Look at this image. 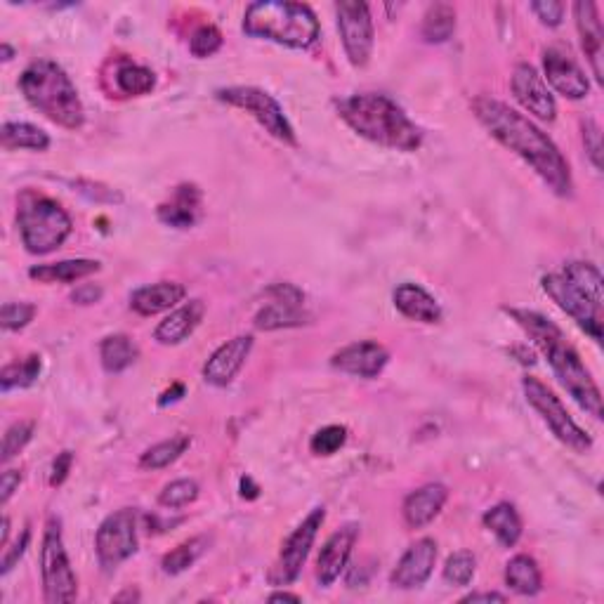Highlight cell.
Returning a JSON list of instances; mask_svg holds the SVG:
<instances>
[{
  "label": "cell",
  "instance_id": "cell-1",
  "mask_svg": "<svg viewBox=\"0 0 604 604\" xmlns=\"http://www.w3.org/2000/svg\"><path fill=\"white\" fill-rule=\"evenodd\" d=\"M477 121L489 130L491 137L517 154L534 173L550 187L557 196H571V168L557 144L534 126L520 111L510 109L508 104L494 97H477L472 102Z\"/></svg>",
  "mask_w": 604,
  "mask_h": 604
},
{
  "label": "cell",
  "instance_id": "cell-2",
  "mask_svg": "<svg viewBox=\"0 0 604 604\" xmlns=\"http://www.w3.org/2000/svg\"><path fill=\"white\" fill-rule=\"evenodd\" d=\"M508 314L520 324L527 336L534 340V345L548 359L550 369L557 380L564 385V390L579 402V406L590 416L602 420V392L590 376L586 364L581 361V354L574 350L567 336L555 321H550L543 314L534 310H520V307H508Z\"/></svg>",
  "mask_w": 604,
  "mask_h": 604
},
{
  "label": "cell",
  "instance_id": "cell-3",
  "mask_svg": "<svg viewBox=\"0 0 604 604\" xmlns=\"http://www.w3.org/2000/svg\"><path fill=\"white\" fill-rule=\"evenodd\" d=\"M340 118L354 133L378 147L416 151L423 144V130L406 116L395 100L380 93L350 95L338 104Z\"/></svg>",
  "mask_w": 604,
  "mask_h": 604
},
{
  "label": "cell",
  "instance_id": "cell-4",
  "mask_svg": "<svg viewBox=\"0 0 604 604\" xmlns=\"http://www.w3.org/2000/svg\"><path fill=\"white\" fill-rule=\"evenodd\" d=\"M541 286L595 343H602L604 295L600 269L590 262H567L560 274L543 277Z\"/></svg>",
  "mask_w": 604,
  "mask_h": 604
},
{
  "label": "cell",
  "instance_id": "cell-5",
  "mask_svg": "<svg viewBox=\"0 0 604 604\" xmlns=\"http://www.w3.org/2000/svg\"><path fill=\"white\" fill-rule=\"evenodd\" d=\"M19 90L31 107L57 126L78 130L85 123V109L74 81L52 59L31 62L19 76Z\"/></svg>",
  "mask_w": 604,
  "mask_h": 604
},
{
  "label": "cell",
  "instance_id": "cell-6",
  "mask_svg": "<svg viewBox=\"0 0 604 604\" xmlns=\"http://www.w3.org/2000/svg\"><path fill=\"white\" fill-rule=\"evenodd\" d=\"M244 31L251 38H262L293 50H307L319 41L321 26L310 5L262 0L246 8Z\"/></svg>",
  "mask_w": 604,
  "mask_h": 604
},
{
  "label": "cell",
  "instance_id": "cell-7",
  "mask_svg": "<svg viewBox=\"0 0 604 604\" xmlns=\"http://www.w3.org/2000/svg\"><path fill=\"white\" fill-rule=\"evenodd\" d=\"M17 225L22 244L34 255L52 253L69 239L71 229H74L67 210L48 196H38L34 192H26L19 199Z\"/></svg>",
  "mask_w": 604,
  "mask_h": 604
},
{
  "label": "cell",
  "instance_id": "cell-8",
  "mask_svg": "<svg viewBox=\"0 0 604 604\" xmlns=\"http://www.w3.org/2000/svg\"><path fill=\"white\" fill-rule=\"evenodd\" d=\"M41 574H43V595L50 604L74 602L78 595V579L71 569L67 548L62 541V522L50 517L45 524V534L41 543Z\"/></svg>",
  "mask_w": 604,
  "mask_h": 604
},
{
  "label": "cell",
  "instance_id": "cell-9",
  "mask_svg": "<svg viewBox=\"0 0 604 604\" xmlns=\"http://www.w3.org/2000/svg\"><path fill=\"white\" fill-rule=\"evenodd\" d=\"M522 390L527 402L534 406L538 416L546 420V425L553 430V435L560 439L564 446H569L576 453H588L593 449V439L586 430H581L576 425V420L569 416L567 406L562 404V399L550 390L548 385H543L538 378H524Z\"/></svg>",
  "mask_w": 604,
  "mask_h": 604
},
{
  "label": "cell",
  "instance_id": "cell-10",
  "mask_svg": "<svg viewBox=\"0 0 604 604\" xmlns=\"http://www.w3.org/2000/svg\"><path fill=\"white\" fill-rule=\"evenodd\" d=\"M215 97L220 102L229 104V107L251 114L274 140L291 144V147L298 144V137H295V130L286 118L284 109H281V104L272 95L265 93V90L253 88V85H232V88L218 90Z\"/></svg>",
  "mask_w": 604,
  "mask_h": 604
},
{
  "label": "cell",
  "instance_id": "cell-11",
  "mask_svg": "<svg viewBox=\"0 0 604 604\" xmlns=\"http://www.w3.org/2000/svg\"><path fill=\"white\" fill-rule=\"evenodd\" d=\"M336 17L347 59L352 67H366L371 62L373 43H376L371 8L361 0H340L336 5Z\"/></svg>",
  "mask_w": 604,
  "mask_h": 604
},
{
  "label": "cell",
  "instance_id": "cell-12",
  "mask_svg": "<svg viewBox=\"0 0 604 604\" xmlns=\"http://www.w3.org/2000/svg\"><path fill=\"white\" fill-rule=\"evenodd\" d=\"M97 560L104 571H114L137 553V512L133 508L116 510L100 524L95 536Z\"/></svg>",
  "mask_w": 604,
  "mask_h": 604
},
{
  "label": "cell",
  "instance_id": "cell-13",
  "mask_svg": "<svg viewBox=\"0 0 604 604\" xmlns=\"http://www.w3.org/2000/svg\"><path fill=\"white\" fill-rule=\"evenodd\" d=\"M326 520V510L324 508H314L310 515L305 517L298 524V529L293 531L291 536L286 538V543L281 546L279 560L274 564L272 574H269V581H272V586H288V583H293L300 576L302 564H305L307 555H310V550L314 546V541H317V534L321 529V524Z\"/></svg>",
  "mask_w": 604,
  "mask_h": 604
},
{
  "label": "cell",
  "instance_id": "cell-14",
  "mask_svg": "<svg viewBox=\"0 0 604 604\" xmlns=\"http://www.w3.org/2000/svg\"><path fill=\"white\" fill-rule=\"evenodd\" d=\"M269 302L255 314V328L260 331H279V328H291L307 324L305 295L293 284H277L267 291Z\"/></svg>",
  "mask_w": 604,
  "mask_h": 604
},
{
  "label": "cell",
  "instance_id": "cell-15",
  "mask_svg": "<svg viewBox=\"0 0 604 604\" xmlns=\"http://www.w3.org/2000/svg\"><path fill=\"white\" fill-rule=\"evenodd\" d=\"M512 93H515V100L520 102L529 114L541 118V121H555V97L548 90V83L543 81V76L538 74L531 64L522 62L512 69Z\"/></svg>",
  "mask_w": 604,
  "mask_h": 604
},
{
  "label": "cell",
  "instance_id": "cell-16",
  "mask_svg": "<svg viewBox=\"0 0 604 604\" xmlns=\"http://www.w3.org/2000/svg\"><path fill=\"white\" fill-rule=\"evenodd\" d=\"M543 71H546L543 81H548L567 100H583L588 95V76L583 74L576 59L562 48L543 50Z\"/></svg>",
  "mask_w": 604,
  "mask_h": 604
},
{
  "label": "cell",
  "instance_id": "cell-17",
  "mask_svg": "<svg viewBox=\"0 0 604 604\" xmlns=\"http://www.w3.org/2000/svg\"><path fill=\"white\" fill-rule=\"evenodd\" d=\"M390 361V352L376 340H359L333 354V369L357 378H378Z\"/></svg>",
  "mask_w": 604,
  "mask_h": 604
},
{
  "label": "cell",
  "instance_id": "cell-18",
  "mask_svg": "<svg viewBox=\"0 0 604 604\" xmlns=\"http://www.w3.org/2000/svg\"><path fill=\"white\" fill-rule=\"evenodd\" d=\"M435 562H437V543L432 541V538H420V541H416L409 550H406L402 560L397 562V567L390 576V583L402 590L420 588L430 579L432 571H435Z\"/></svg>",
  "mask_w": 604,
  "mask_h": 604
},
{
  "label": "cell",
  "instance_id": "cell-19",
  "mask_svg": "<svg viewBox=\"0 0 604 604\" xmlns=\"http://www.w3.org/2000/svg\"><path fill=\"white\" fill-rule=\"evenodd\" d=\"M359 538V524H345L328 536L317 560V579L324 588L333 586L350 562L352 548Z\"/></svg>",
  "mask_w": 604,
  "mask_h": 604
},
{
  "label": "cell",
  "instance_id": "cell-20",
  "mask_svg": "<svg viewBox=\"0 0 604 604\" xmlns=\"http://www.w3.org/2000/svg\"><path fill=\"white\" fill-rule=\"evenodd\" d=\"M253 350L251 336H236L220 345L210 354V359L203 366V380L215 387H227L236 378V373L244 369L248 354Z\"/></svg>",
  "mask_w": 604,
  "mask_h": 604
},
{
  "label": "cell",
  "instance_id": "cell-21",
  "mask_svg": "<svg viewBox=\"0 0 604 604\" xmlns=\"http://www.w3.org/2000/svg\"><path fill=\"white\" fill-rule=\"evenodd\" d=\"M574 17H576V29L581 36V48L586 52L590 69L597 78V83H602V59H604V29L600 10L590 0H579L574 3Z\"/></svg>",
  "mask_w": 604,
  "mask_h": 604
},
{
  "label": "cell",
  "instance_id": "cell-22",
  "mask_svg": "<svg viewBox=\"0 0 604 604\" xmlns=\"http://www.w3.org/2000/svg\"><path fill=\"white\" fill-rule=\"evenodd\" d=\"M201 189L196 185H180L175 187L173 196L168 201H163L159 210V220L163 225L175 229H189L194 227L201 218Z\"/></svg>",
  "mask_w": 604,
  "mask_h": 604
},
{
  "label": "cell",
  "instance_id": "cell-23",
  "mask_svg": "<svg viewBox=\"0 0 604 604\" xmlns=\"http://www.w3.org/2000/svg\"><path fill=\"white\" fill-rule=\"evenodd\" d=\"M446 498H449V491L442 484H425L416 491H411L406 496L402 515L404 522L409 524L411 529H423L428 527L430 522H435V517L442 512Z\"/></svg>",
  "mask_w": 604,
  "mask_h": 604
},
{
  "label": "cell",
  "instance_id": "cell-24",
  "mask_svg": "<svg viewBox=\"0 0 604 604\" xmlns=\"http://www.w3.org/2000/svg\"><path fill=\"white\" fill-rule=\"evenodd\" d=\"M206 314V305L203 300H189L185 305H180L177 310L168 314L166 319L156 326L154 340H159L161 345H180L182 340H187L199 328Z\"/></svg>",
  "mask_w": 604,
  "mask_h": 604
},
{
  "label": "cell",
  "instance_id": "cell-25",
  "mask_svg": "<svg viewBox=\"0 0 604 604\" xmlns=\"http://www.w3.org/2000/svg\"><path fill=\"white\" fill-rule=\"evenodd\" d=\"M187 298V288L177 281H159V284L142 286L130 295V307L142 317H154L175 307Z\"/></svg>",
  "mask_w": 604,
  "mask_h": 604
},
{
  "label": "cell",
  "instance_id": "cell-26",
  "mask_svg": "<svg viewBox=\"0 0 604 604\" xmlns=\"http://www.w3.org/2000/svg\"><path fill=\"white\" fill-rule=\"evenodd\" d=\"M395 307L406 319L420 321V324H439L442 321V307H439L437 298L418 284L397 286Z\"/></svg>",
  "mask_w": 604,
  "mask_h": 604
},
{
  "label": "cell",
  "instance_id": "cell-27",
  "mask_svg": "<svg viewBox=\"0 0 604 604\" xmlns=\"http://www.w3.org/2000/svg\"><path fill=\"white\" fill-rule=\"evenodd\" d=\"M100 262L97 260H62L52 262V265H36L29 269V277L41 284H71V281L85 279L90 274L100 272Z\"/></svg>",
  "mask_w": 604,
  "mask_h": 604
},
{
  "label": "cell",
  "instance_id": "cell-28",
  "mask_svg": "<svg viewBox=\"0 0 604 604\" xmlns=\"http://www.w3.org/2000/svg\"><path fill=\"white\" fill-rule=\"evenodd\" d=\"M484 527L498 538L503 548L517 546L522 538V517L512 503H498L494 508L484 512Z\"/></svg>",
  "mask_w": 604,
  "mask_h": 604
},
{
  "label": "cell",
  "instance_id": "cell-29",
  "mask_svg": "<svg viewBox=\"0 0 604 604\" xmlns=\"http://www.w3.org/2000/svg\"><path fill=\"white\" fill-rule=\"evenodd\" d=\"M505 583L510 590H515L517 595H538L543 588V576L541 569L534 557L529 555H517L512 557L505 567Z\"/></svg>",
  "mask_w": 604,
  "mask_h": 604
},
{
  "label": "cell",
  "instance_id": "cell-30",
  "mask_svg": "<svg viewBox=\"0 0 604 604\" xmlns=\"http://www.w3.org/2000/svg\"><path fill=\"white\" fill-rule=\"evenodd\" d=\"M137 357H140V347H137L128 336H123V333H116V336H107L102 340L100 359L104 371L109 373L126 371L135 364Z\"/></svg>",
  "mask_w": 604,
  "mask_h": 604
},
{
  "label": "cell",
  "instance_id": "cell-31",
  "mask_svg": "<svg viewBox=\"0 0 604 604\" xmlns=\"http://www.w3.org/2000/svg\"><path fill=\"white\" fill-rule=\"evenodd\" d=\"M0 137H3L5 149L45 151L50 147L48 133L38 126H31V123H17V121L5 123L3 130H0Z\"/></svg>",
  "mask_w": 604,
  "mask_h": 604
},
{
  "label": "cell",
  "instance_id": "cell-32",
  "mask_svg": "<svg viewBox=\"0 0 604 604\" xmlns=\"http://www.w3.org/2000/svg\"><path fill=\"white\" fill-rule=\"evenodd\" d=\"M423 38L428 43H444L449 41L456 31V10L449 3L430 5L423 17Z\"/></svg>",
  "mask_w": 604,
  "mask_h": 604
},
{
  "label": "cell",
  "instance_id": "cell-33",
  "mask_svg": "<svg viewBox=\"0 0 604 604\" xmlns=\"http://www.w3.org/2000/svg\"><path fill=\"white\" fill-rule=\"evenodd\" d=\"M189 444H192V439L187 435H177L170 439H163V442L154 444L151 449H147L142 453L140 458V468L142 470H163L168 468V465H173L177 458L182 456L189 449Z\"/></svg>",
  "mask_w": 604,
  "mask_h": 604
},
{
  "label": "cell",
  "instance_id": "cell-34",
  "mask_svg": "<svg viewBox=\"0 0 604 604\" xmlns=\"http://www.w3.org/2000/svg\"><path fill=\"white\" fill-rule=\"evenodd\" d=\"M208 543H210L208 536H194V538H189V541L180 543V546L170 550V553L161 560L163 571L170 576L187 571L203 553H206Z\"/></svg>",
  "mask_w": 604,
  "mask_h": 604
},
{
  "label": "cell",
  "instance_id": "cell-35",
  "mask_svg": "<svg viewBox=\"0 0 604 604\" xmlns=\"http://www.w3.org/2000/svg\"><path fill=\"white\" fill-rule=\"evenodd\" d=\"M116 85L123 95L140 97V95H147L154 90L156 76H154V71L147 67H140V64L123 62L121 67L116 69Z\"/></svg>",
  "mask_w": 604,
  "mask_h": 604
},
{
  "label": "cell",
  "instance_id": "cell-36",
  "mask_svg": "<svg viewBox=\"0 0 604 604\" xmlns=\"http://www.w3.org/2000/svg\"><path fill=\"white\" fill-rule=\"evenodd\" d=\"M38 376H41V357L31 354L24 361H12V364L3 366L0 371V390L10 392L17 387H29L34 385Z\"/></svg>",
  "mask_w": 604,
  "mask_h": 604
},
{
  "label": "cell",
  "instance_id": "cell-37",
  "mask_svg": "<svg viewBox=\"0 0 604 604\" xmlns=\"http://www.w3.org/2000/svg\"><path fill=\"white\" fill-rule=\"evenodd\" d=\"M475 569V555L468 553V550H458L444 564V581L451 583V586H468L472 576H475Z\"/></svg>",
  "mask_w": 604,
  "mask_h": 604
},
{
  "label": "cell",
  "instance_id": "cell-38",
  "mask_svg": "<svg viewBox=\"0 0 604 604\" xmlns=\"http://www.w3.org/2000/svg\"><path fill=\"white\" fill-rule=\"evenodd\" d=\"M196 498H199V484H196L194 479H175V482H170L163 487V491L159 494V503L163 508L177 510L194 503Z\"/></svg>",
  "mask_w": 604,
  "mask_h": 604
},
{
  "label": "cell",
  "instance_id": "cell-39",
  "mask_svg": "<svg viewBox=\"0 0 604 604\" xmlns=\"http://www.w3.org/2000/svg\"><path fill=\"white\" fill-rule=\"evenodd\" d=\"M347 442V430L343 425H326L321 428L317 435L312 437L310 449L314 456H333V453L340 451Z\"/></svg>",
  "mask_w": 604,
  "mask_h": 604
},
{
  "label": "cell",
  "instance_id": "cell-40",
  "mask_svg": "<svg viewBox=\"0 0 604 604\" xmlns=\"http://www.w3.org/2000/svg\"><path fill=\"white\" fill-rule=\"evenodd\" d=\"M31 437H34V423L31 420H19V423L12 425L3 437V456H0L3 463H10L31 442Z\"/></svg>",
  "mask_w": 604,
  "mask_h": 604
},
{
  "label": "cell",
  "instance_id": "cell-41",
  "mask_svg": "<svg viewBox=\"0 0 604 604\" xmlns=\"http://www.w3.org/2000/svg\"><path fill=\"white\" fill-rule=\"evenodd\" d=\"M222 48V34L220 29H215L213 24H203L192 34V41H189V50H192L194 57H210L215 55Z\"/></svg>",
  "mask_w": 604,
  "mask_h": 604
},
{
  "label": "cell",
  "instance_id": "cell-42",
  "mask_svg": "<svg viewBox=\"0 0 604 604\" xmlns=\"http://www.w3.org/2000/svg\"><path fill=\"white\" fill-rule=\"evenodd\" d=\"M34 317L36 307L29 305V302H5L3 312H0V326L5 331H19V328L29 326Z\"/></svg>",
  "mask_w": 604,
  "mask_h": 604
},
{
  "label": "cell",
  "instance_id": "cell-43",
  "mask_svg": "<svg viewBox=\"0 0 604 604\" xmlns=\"http://www.w3.org/2000/svg\"><path fill=\"white\" fill-rule=\"evenodd\" d=\"M583 142H586L588 159L593 161V166L597 170H602V130L593 118H586V121H583Z\"/></svg>",
  "mask_w": 604,
  "mask_h": 604
},
{
  "label": "cell",
  "instance_id": "cell-44",
  "mask_svg": "<svg viewBox=\"0 0 604 604\" xmlns=\"http://www.w3.org/2000/svg\"><path fill=\"white\" fill-rule=\"evenodd\" d=\"M29 538H31V531H29V527H26L22 531V536H19L17 541L12 543V548H5L3 562H0V574H3V576L10 574V571L17 567V562L22 560L24 553H26V548H29Z\"/></svg>",
  "mask_w": 604,
  "mask_h": 604
},
{
  "label": "cell",
  "instance_id": "cell-45",
  "mask_svg": "<svg viewBox=\"0 0 604 604\" xmlns=\"http://www.w3.org/2000/svg\"><path fill=\"white\" fill-rule=\"evenodd\" d=\"M529 8L546 26H560L564 19V5L557 3V0H538V3H531Z\"/></svg>",
  "mask_w": 604,
  "mask_h": 604
},
{
  "label": "cell",
  "instance_id": "cell-46",
  "mask_svg": "<svg viewBox=\"0 0 604 604\" xmlns=\"http://www.w3.org/2000/svg\"><path fill=\"white\" fill-rule=\"evenodd\" d=\"M71 465H74V453H71V451L59 453V456L55 458V463H52V470H50V487L57 489V487H62L64 482H67Z\"/></svg>",
  "mask_w": 604,
  "mask_h": 604
},
{
  "label": "cell",
  "instance_id": "cell-47",
  "mask_svg": "<svg viewBox=\"0 0 604 604\" xmlns=\"http://www.w3.org/2000/svg\"><path fill=\"white\" fill-rule=\"evenodd\" d=\"M22 484V472L19 470H5L3 477H0V503H8L12 494L19 489Z\"/></svg>",
  "mask_w": 604,
  "mask_h": 604
},
{
  "label": "cell",
  "instance_id": "cell-48",
  "mask_svg": "<svg viewBox=\"0 0 604 604\" xmlns=\"http://www.w3.org/2000/svg\"><path fill=\"white\" fill-rule=\"evenodd\" d=\"M102 295H104L102 286L81 284L74 293H71V300H74L76 305H95V302L102 300Z\"/></svg>",
  "mask_w": 604,
  "mask_h": 604
},
{
  "label": "cell",
  "instance_id": "cell-49",
  "mask_svg": "<svg viewBox=\"0 0 604 604\" xmlns=\"http://www.w3.org/2000/svg\"><path fill=\"white\" fill-rule=\"evenodd\" d=\"M182 397H185V385H182V383H175L173 387H170V390L163 392L161 399H159V406L175 404V402H180Z\"/></svg>",
  "mask_w": 604,
  "mask_h": 604
},
{
  "label": "cell",
  "instance_id": "cell-50",
  "mask_svg": "<svg viewBox=\"0 0 604 604\" xmlns=\"http://www.w3.org/2000/svg\"><path fill=\"white\" fill-rule=\"evenodd\" d=\"M508 597L501 593H470L468 597H463V602H505Z\"/></svg>",
  "mask_w": 604,
  "mask_h": 604
},
{
  "label": "cell",
  "instance_id": "cell-51",
  "mask_svg": "<svg viewBox=\"0 0 604 604\" xmlns=\"http://www.w3.org/2000/svg\"><path fill=\"white\" fill-rule=\"evenodd\" d=\"M241 496L248 498V501H253V498L260 496V487L251 477H241Z\"/></svg>",
  "mask_w": 604,
  "mask_h": 604
},
{
  "label": "cell",
  "instance_id": "cell-52",
  "mask_svg": "<svg viewBox=\"0 0 604 604\" xmlns=\"http://www.w3.org/2000/svg\"><path fill=\"white\" fill-rule=\"evenodd\" d=\"M269 602H300V595L286 593V590H279V593L269 595Z\"/></svg>",
  "mask_w": 604,
  "mask_h": 604
},
{
  "label": "cell",
  "instance_id": "cell-53",
  "mask_svg": "<svg viewBox=\"0 0 604 604\" xmlns=\"http://www.w3.org/2000/svg\"><path fill=\"white\" fill-rule=\"evenodd\" d=\"M8 538H10V517H3V536H0V546H8Z\"/></svg>",
  "mask_w": 604,
  "mask_h": 604
},
{
  "label": "cell",
  "instance_id": "cell-54",
  "mask_svg": "<svg viewBox=\"0 0 604 604\" xmlns=\"http://www.w3.org/2000/svg\"><path fill=\"white\" fill-rule=\"evenodd\" d=\"M0 52H3V62H10V59L15 57V50H12L8 43H3V45H0Z\"/></svg>",
  "mask_w": 604,
  "mask_h": 604
},
{
  "label": "cell",
  "instance_id": "cell-55",
  "mask_svg": "<svg viewBox=\"0 0 604 604\" xmlns=\"http://www.w3.org/2000/svg\"><path fill=\"white\" fill-rule=\"evenodd\" d=\"M130 597H135V600H140V595H137V593H133V590H126V593H123V595H118V597H116V602H121V600H130Z\"/></svg>",
  "mask_w": 604,
  "mask_h": 604
}]
</instances>
